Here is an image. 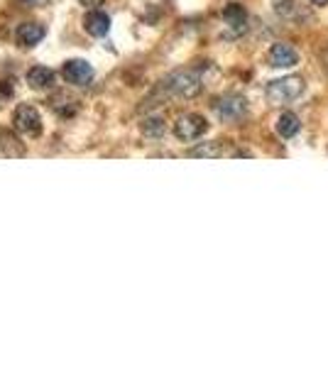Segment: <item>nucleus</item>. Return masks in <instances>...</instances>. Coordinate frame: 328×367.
Masks as SVG:
<instances>
[{
    "label": "nucleus",
    "instance_id": "nucleus-16",
    "mask_svg": "<svg viewBox=\"0 0 328 367\" xmlns=\"http://www.w3.org/2000/svg\"><path fill=\"white\" fill-rule=\"evenodd\" d=\"M79 3H81V6H84V8H91V10H93V8L101 6L103 0H79Z\"/></svg>",
    "mask_w": 328,
    "mask_h": 367
},
{
    "label": "nucleus",
    "instance_id": "nucleus-17",
    "mask_svg": "<svg viewBox=\"0 0 328 367\" xmlns=\"http://www.w3.org/2000/svg\"><path fill=\"white\" fill-rule=\"evenodd\" d=\"M326 3H328V0H311V6H316V8H323Z\"/></svg>",
    "mask_w": 328,
    "mask_h": 367
},
{
    "label": "nucleus",
    "instance_id": "nucleus-18",
    "mask_svg": "<svg viewBox=\"0 0 328 367\" xmlns=\"http://www.w3.org/2000/svg\"><path fill=\"white\" fill-rule=\"evenodd\" d=\"M20 3H32V0H20Z\"/></svg>",
    "mask_w": 328,
    "mask_h": 367
},
{
    "label": "nucleus",
    "instance_id": "nucleus-6",
    "mask_svg": "<svg viewBox=\"0 0 328 367\" xmlns=\"http://www.w3.org/2000/svg\"><path fill=\"white\" fill-rule=\"evenodd\" d=\"M61 74H64L66 81L74 83V86H86L93 79V66L88 64L86 59H69V61H64Z\"/></svg>",
    "mask_w": 328,
    "mask_h": 367
},
{
    "label": "nucleus",
    "instance_id": "nucleus-15",
    "mask_svg": "<svg viewBox=\"0 0 328 367\" xmlns=\"http://www.w3.org/2000/svg\"><path fill=\"white\" fill-rule=\"evenodd\" d=\"M189 155H191V157H221L223 150H221V145H218V142H204V145L194 147V150L189 152Z\"/></svg>",
    "mask_w": 328,
    "mask_h": 367
},
{
    "label": "nucleus",
    "instance_id": "nucleus-1",
    "mask_svg": "<svg viewBox=\"0 0 328 367\" xmlns=\"http://www.w3.org/2000/svg\"><path fill=\"white\" fill-rule=\"evenodd\" d=\"M204 88V81H201V76L196 69H182V71H174L169 74L164 81L160 83L157 91L162 96H177V98H196Z\"/></svg>",
    "mask_w": 328,
    "mask_h": 367
},
{
    "label": "nucleus",
    "instance_id": "nucleus-9",
    "mask_svg": "<svg viewBox=\"0 0 328 367\" xmlns=\"http://www.w3.org/2000/svg\"><path fill=\"white\" fill-rule=\"evenodd\" d=\"M44 34H47V30H44L42 25H37V22H22L20 28H17L15 37L22 47H35V44L42 42Z\"/></svg>",
    "mask_w": 328,
    "mask_h": 367
},
{
    "label": "nucleus",
    "instance_id": "nucleus-7",
    "mask_svg": "<svg viewBox=\"0 0 328 367\" xmlns=\"http://www.w3.org/2000/svg\"><path fill=\"white\" fill-rule=\"evenodd\" d=\"M299 64V54L296 49L287 42H277L275 47L269 49V66L275 69H291V66Z\"/></svg>",
    "mask_w": 328,
    "mask_h": 367
},
{
    "label": "nucleus",
    "instance_id": "nucleus-10",
    "mask_svg": "<svg viewBox=\"0 0 328 367\" xmlns=\"http://www.w3.org/2000/svg\"><path fill=\"white\" fill-rule=\"evenodd\" d=\"M84 28L91 37H106L110 32V17L101 10H91L84 20Z\"/></svg>",
    "mask_w": 328,
    "mask_h": 367
},
{
    "label": "nucleus",
    "instance_id": "nucleus-14",
    "mask_svg": "<svg viewBox=\"0 0 328 367\" xmlns=\"http://www.w3.org/2000/svg\"><path fill=\"white\" fill-rule=\"evenodd\" d=\"M140 130L145 137H162L164 132H167V125H164V120L162 118H157V115H150V118L142 120Z\"/></svg>",
    "mask_w": 328,
    "mask_h": 367
},
{
    "label": "nucleus",
    "instance_id": "nucleus-3",
    "mask_svg": "<svg viewBox=\"0 0 328 367\" xmlns=\"http://www.w3.org/2000/svg\"><path fill=\"white\" fill-rule=\"evenodd\" d=\"M12 128L15 132H20L22 137H37L42 132V115L35 106H17L15 113H12Z\"/></svg>",
    "mask_w": 328,
    "mask_h": 367
},
{
    "label": "nucleus",
    "instance_id": "nucleus-8",
    "mask_svg": "<svg viewBox=\"0 0 328 367\" xmlns=\"http://www.w3.org/2000/svg\"><path fill=\"white\" fill-rule=\"evenodd\" d=\"M223 20H226L228 30H231L235 37L242 32H248V12H245V8L242 6H238V3L226 6V10H223Z\"/></svg>",
    "mask_w": 328,
    "mask_h": 367
},
{
    "label": "nucleus",
    "instance_id": "nucleus-11",
    "mask_svg": "<svg viewBox=\"0 0 328 367\" xmlns=\"http://www.w3.org/2000/svg\"><path fill=\"white\" fill-rule=\"evenodd\" d=\"M27 83H30V88H35V91H47V88L54 86V71L47 69V66H32V69L27 71Z\"/></svg>",
    "mask_w": 328,
    "mask_h": 367
},
{
    "label": "nucleus",
    "instance_id": "nucleus-5",
    "mask_svg": "<svg viewBox=\"0 0 328 367\" xmlns=\"http://www.w3.org/2000/svg\"><path fill=\"white\" fill-rule=\"evenodd\" d=\"M206 130H209V123H206L204 115H196V113H186L174 123V135L184 142H194L199 137L206 135Z\"/></svg>",
    "mask_w": 328,
    "mask_h": 367
},
{
    "label": "nucleus",
    "instance_id": "nucleus-12",
    "mask_svg": "<svg viewBox=\"0 0 328 367\" xmlns=\"http://www.w3.org/2000/svg\"><path fill=\"white\" fill-rule=\"evenodd\" d=\"M0 152L8 157H25V145L12 130L0 128Z\"/></svg>",
    "mask_w": 328,
    "mask_h": 367
},
{
    "label": "nucleus",
    "instance_id": "nucleus-4",
    "mask_svg": "<svg viewBox=\"0 0 328 367\" xmlns=\"http://www.w3.org/2000/svg\"><path fill=\"white\" fill-rule=\"evenodd\" d=\"M213 110L223 123H238L248 115V101L238 93H228V96H221L213 103Z\"/></svg>",
    "mask_w": 328,
    "mask_h": 367
},
{
    "label": "nucleus",
    "instance_id": "nucleus-13",
    "mask_svg": "<svg viewBox=\"0 0 328 367\" xmlns=\"http://www.w3.org/2000/svg\"><path fill=\"white\" fill-rule=\"evenodd\" d=\"M299 130H302V123H299V118H296L294 113L280 115V120H277V132H280V137L291 140L294 135H299Z\"/></svg>",
    "mask_w": 328,
    "mask_h": 367
},
{
    "label": "nucleus",
    "instance_id": "nucleus-2",
    "mask_svg": "<svg viewBox=\"0 0 328 367\" xmlns=\"http://www.w3.org/2000/svg\"><path fill=\"white\" fill-rule=\"evenodd\" d=\"M304 93V79L302 76H287V79H277L269 81L264 88V98L272 106H287V103L296 101Z\"/></svg>",
    "mask_w": 328,
    "mask_h": 367
}]
</instances>
